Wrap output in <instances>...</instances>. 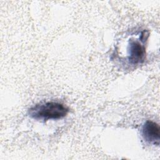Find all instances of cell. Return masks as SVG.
<instances>
[{"mask_svg": "<svg viewBox=\"0 0 160 160\" xmlns=\"http://www.w3.org/2000/svg\"><path fill=\"white\" fill-rule=\"evenodd\" d=\"M69 109L63 104L58 102H46L36 104L29 110V116L37 120L59 119L65 117Z\"/></svg>", "mask_w": 160, "mask_h": 160, "instance_id": "1", "label": "cell"}, {"mask_svg": "<svg viewBox=\"0 0 160 160\" xmlns=\"http://www.w3.org/2000/svg\"><path fill=\"white\" fill-rule=\"evenodd\" d=\"M159 126L152 121H147L142 128V135L149 143L158 146L159 144Z\"/></svg>", "mask_w": 160, "mask_h": 160, "instance_id": "2", "label": "cell"}, {"mask_svg": "<svg viewBox=\"0 0 160 160\" xmlns=\"http://www.w3.org/2000/svg\"><path fill=\"white\" fill-rule=\"evenodd\" d=\"M128 59L135 65L141 63L145 58V48L138 40H131L128 48Z\"/></svg>", "mask_w": 160, "mask_h": 160, "instance_id": "3", "label": "cell"}]
</instances>
